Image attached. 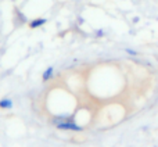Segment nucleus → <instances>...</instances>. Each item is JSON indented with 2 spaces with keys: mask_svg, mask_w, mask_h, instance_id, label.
<instances>
[{
  "mask_svg": "<svg viewBox=\"0 0 158 147\" xmlns=\"http://www.w3.org/2000/svg\"><path fill=\"white\" fill-rule=\"evenodd\" d=\"M44 24H46V18H36V19H32V21L29 22V27L32 28V29H36V28L43 27Z\"/></svg>",
  "mask_w": 158,
  "mask_h": 147,
  "instance_id": "f03ea898",
  "label": "nucleus"
},
{
  "mask_svg": "<svg viewBox=\"0 0 158 147\" xmlns=\"http://www.w3.org/2000/svg\"><path fill=\"white\" fill-rule=\"evenodd\" d=\"M104 33H103V31H97V36H103Z\"/></svg>",
  "mask_w": 158,
  "mask_h": 147,
  "instance_id": "423d86ee",
  "label": "nucleus"
},
{
  "mask_svg": "<svg viewBox=\"0 0 158 147\" xmlns=\"http://www.w3.org/2000/svg\"><path fill=\"white\" fill-rule=\"evenodd\" d=\"M126 53H129V54H132V56H136L137 53L135 52V50H132V49H126Z\"/></svg>",
  "mask_w": 158,
  "mask_h": 147,
  "instance_id": "39448f33",
  "label": "nucleus"
},
{
  "mask_svg": "<svg viewBox=\"0 0 158 147\" xmlns=\"http://www.w3.org/2000/svg\"><path fill=\"white\" fill-rule=\"evenodd\" d=\"M0 107L2 108H11L13 107V101L10 99H2L0 100Z\"/></svg>",
  "mask_w": 158,
  "mask_h": 147,
  "instance_id": "20e7f679",
  "label": "nucleus"
},
{
  "mask_svg": "<svg viewBox=\"0 0 158 147\" xmlns=\"http://www.w3.org/2000/svg\"><path fill=\"white\" fill-rule=\"evenodd\" d=\"M53 75H54V68H53V67H49V68L43 72V76H42V78H43L44 82H47L53 78Z\"/></svg>",
  "mask_w": 158,
  "mask_h": 147,
  "instance_id": "7ed1b4c3",
  "label": "nucleus"
},
{
  "mask_svg": "<svg viewBox=\"0 0 158 147\" xmlns=\"http://www.w3.org/2000/svg\"><path fill=\"white\" fill-rule=\"evenodd\" d=\"M57 125L58 129H63V131H81V126L77 125V124L74 122V121L71 120V118H67V120L61 121V122L56 124Z\"/></svg>",
  "mask_w": 158,
  "mask_h": 147,
  "instance_id": "f257e3e1",
  "label": "nucleus"
}]
</instances>
